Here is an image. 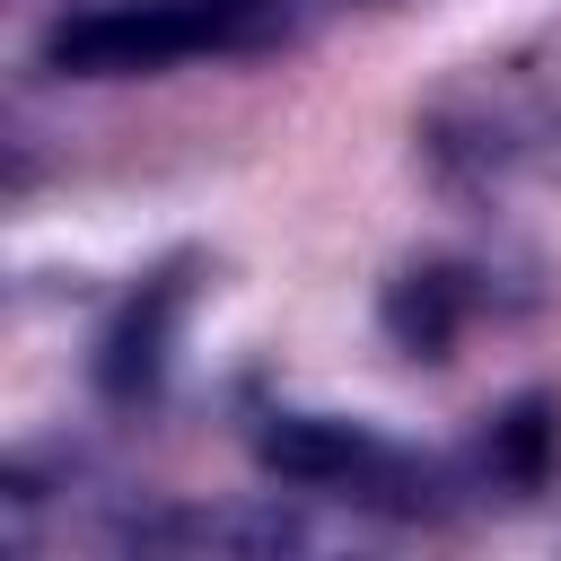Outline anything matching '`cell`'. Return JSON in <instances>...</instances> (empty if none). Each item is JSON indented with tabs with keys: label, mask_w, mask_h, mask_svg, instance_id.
Returning a JSON list of instances; mask_svg holds the SVG:
<instances>
[{
	"label": "cell",
	"mask_w": 561,
	"mask_h": 561,
	"mask_svg": "<svg viewBox=\"0 0 561 561\" xmlns=\"http://www.w3.org/2000/svg\"><path fill=\"white\" fill-rule=\"evenodd\" d=\"M254 465L289 491H316V500H342L359 517H394V526H438L456 508H473V482L456 456H421L403 438H386L377 421H342V412H298V403H272L254 412L245 430Z\"/></svg>",
	"instance_id": "obj_1"
},
{
	"label": "cell",
	"mask_w": 561,
	"mask_h": 561,
	"mask_svg": "<svg viewBox=\"0 0 561 561\" xmlns=\"http://www.w3.org/2000/svg\"><path fill=\"white\" fill-rule=\"evenodd\" d=\"M298 0H88L35 35L53 79H167L184 61H254L289 44Z\"/></svg>",
	"instance_id": "obj_2"
},
{
	"label": "cell",
	"mask_w": 561,
	"mask_h": 561,
	"mask_svg": "<svg viewBox=\"0 0 561 561\" xmlns=\"http://www.w3.org/2000/svg\"><path fill=\"white\" fill-rule=\"evenodd\" d=\"M193 289H202V254H167L149 263L96 324V351H88V377H96V403L114 412H149L175 377V333L193 316Z\"/></svg>",
	"instance_id": "obj_3"
},
{
	"label": "cell",
	"mask_w": 561,
	"mask_h": 561,
	"mask_svg": "<svg viewBox=\"0 0 561 561\" xmlns=\"http://www.w3.org/2000/svg\"><path fill=\"white\" fill-rule=\"evenodd\" d=\"M508 307V280L500 263H473V254H412L394 263V280L377 289V333L394 342V359L412 368H447L456 342Z\"/></svg>",
	"instance_id": "obj_4"
},
{
	"label": "cell",
	"mask_w": 561,
	"mask_h": 561,
	"mask_svg": "<svg viewBox=\"0 0 561 561\" xmlns=\"http://www.w3.org/2000/svg\"><path fill=\"white\" fill-rule=\"evenodd\" d=\"M456 465H465L473 500H535V491H552L561 482V394L552 386L508 394Z\"/></svg>",
	"instance_id": "obj_5"
},
{
	"label": "cell",
	"mask_w": 561,
	"mask_h": 561,
	"mask_svg": "<svg viewBox=\"0 0 561 561\" xmlns=\"http://www.w3.org/2000/svg\"><path fill=\"white\" fill-rule=\"evenodd\" d=\"M123 552H289L307 526L289 508H131L105 526Z\"/></svg>",
	"instance_id": "obj_6"
}]
</instances>
